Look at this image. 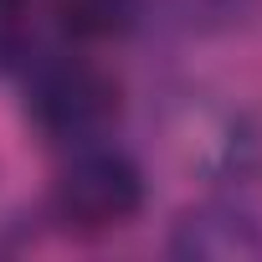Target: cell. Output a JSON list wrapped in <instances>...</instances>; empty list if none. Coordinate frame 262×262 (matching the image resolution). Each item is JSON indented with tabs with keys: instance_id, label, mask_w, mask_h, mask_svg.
<instances>
[{
	"instance_id": "cell-2",
	"label": "cell",
	"mask_w": 262,
	"mask_h": 262,
	"mask_svg": "<svg viewBox=\"0 0 262 262\" xmlns=\"http://www.w3.org/2000/svg\"><path fill=\"white\" fill-rule=\"evenodd\" d=\"M139 206H144V170L128 160L123 149L93 144L57 180V216L72 231H88V236L134 221Z\"/></svg>"
},
{
	"instance_id": "cell-5",
	"label": "cell",
	"mask_w": 262,
	"mask_h": 262,
	"mask_svg": "<svg viewBox=\"0 0 262 262\" xmlns=\"http://www.w3.org/2000/svg\"><path fill=\"white\" fill-rule=\"evenodd\" d=\"M26 11V0H0V62L16 52V21Z\"/></svg>"
},
{
	"instance_id": "cell-3",
	"label": "cell",
	"mask_w": 262,
	"mask_h": 262,
	"mask_svg": "<svg viewBox=\"0 0 262 262\" xmlns=\"http://www.w3.org/2000/svg\"><path fill=\"white\" fill-rule=\"evenodd\" d=\"M175 257H201V262H231L262 252V221L236 206V201H201L175 221Z\"/></svg>"
},
{
	"instance_id": "cell-1",
	"label": "cell",
	"mask_w": 262,
	"mask_h": 262,
	"mask_svg": "<svg viewBox=\"0 0 262 262\" xmlns=\"http://www.w3.org/2000/svg\"><path fill=\"white\" fill-rule=\"evenodd\" d=\"M26 113L47 139L82 144L118 118V82L88 57H47L31 72Z\"/></svg>"
},
{
	"instance_id": "cell-4",
	"label": "cell",
	"mask_w": 262,
	"mask_h": 262,
	"mask_svg": "<svg viewBox=\"0 0 262 262\" xmlns=\"http://www.w3.org/2000/svg\"><path fill=\"white\" fill-rule=\"evenodd\" d=\"M57 21L82 36V41H108V36H123L139 16V0H52Z\"/></svg>"
}]
</instances>
